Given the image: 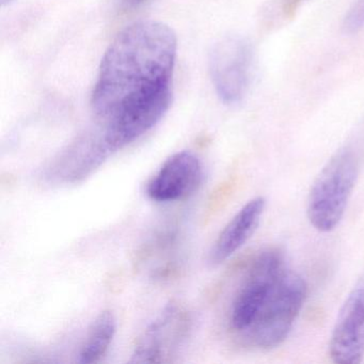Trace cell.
Segmentation results:
<instances>
[{"label":"cell","mask_w":364,"mask_h":364,"mask_svg":"<svg viewBox=\"0 0 364 364\" xmlns=\"http://www.w3.org/2000/svg\"><path fill=\"white\" fill-rule=\"evenodd\" d=\"M332 361L361 362L364 355V280L349 294L341 308L329 343Z\"/></svg>","instance_id":"cell-8"},{"label":"cell","mask_w":364,"mask_h":364,"mask_svg":"<svg viewBox=\"0 0 364 364\" xmlns=\"http://www.w3.org/2000/svg\"><path fill=\"white\" fill-rule=\"evenodd\" d=\"M357 157L351 151L336 153L321 170L308 199V218L317 231L327 233L338 227L358 178Z\"/></svg>","instance_id":"cell-2"},{"label":"cell","mask_w":364,"mask_h":364,"mask_svg":"<svg viewBox=\"0 0 364 364\" xmlns=\"http://www.w3.org/2000/svg\"><path fill=\"white\" fill-rule=\"evenodd\" d=\"M265 206V199L257 197L247 202L238 210L213 244L208 255L210 264L219 265L225 263L245 246L257 231Z\"/></svg>","instance_id":"cell-9"},{"label":"cell","mask_w":364,"mask_h":364,"mask_svg":"<svg viewBox=\"0 0 364 364\" xmlns=\"http://www.w3.org/2000/svg\"><path fill=\"white\" fill-rule=\"evenodd\" d=\"M345 26L350 31H359L364 26V0H358L353 9L349 11L345 21Z\"/></svg>","instance_id":"cell-12"},{"label":"cell","mask_w":364,"mask_h":364,"mask_svg":"<svg viewBox=\"0 0 364 364\" xmlns=\"http://www.w3.org/2000/svg\"><path fill=\"white\" fill-rule=\"evenodd\" d=\"M110 153L103 132L88 134L72 144L57 161L54 168L56 178L65 182H78L99 167Z\"/></svg>","instance_id":"cell-10"},{"label":"cell","mask_w":364,"mask_h":364,"mask_svg":"<svg viewBox=\"0 0 364 364\" xmlns=\"http://www.w3.org/2000/svg\"><path fill=\"white\" fill-rule=\"evenodd\" d=\"M176 50V33L154 21L127 26L106 50L91 106L112 152L139 139L169 109Z\"/></svg>","instance_id":"cell-1"},{"label":"cell","mask_w":364,"mask_h":364,"mask_svg":"<svg viewBox=\"0 0 364 364\" xmlns=\"http://www.w3.org/2000/svg\"><path fill=\"white\" fill-rule=\"evenodd\" d=\"M308 287L306 281L294 272H284L259 310L255 321L242 336L257 348L280 346L304 308Z\"/></svg>","instance_id":"cell-3"},{"label":"cell","mask_w":364,"mask_h":364,"mask_svg":"<svg viewBox=\"0 0 364 364\" xmlns=\"http://www.w3.org/2000/svg\"><path fill=\"white\" fill-rule=\"evenodd\" d=\"M252 50L246 40L229 37L210 53V67L217 95L225 104L242 101L250 82Z\"/></svg>","instance_id":"cell-5"},{"label":"cell","mask_w":364,"mask_h":364,"mask_svg":"<svg viewBox=\"0 0 364 364\" xmlns=\"http://www.w3.org/2000/svg\"><path fill=\"white\" fill-rule=\"evenodd\" d=\"M287 270L284 257L277 249L262 251L253 259L232 304V329L244 334L250 328Z\"/></svg>","instance_id":"cell-4"},{"label":"cell","mask_w":364,"mask_h":364,"mask_svg":"<svg viewBox=\"0 0 364 364\" xmlns=\"http://www.w3.org/2000/svg\"><path fill=\"white\" fill-rule=\"evenodd\" d=\"M189 329L187 313L176 304L166 306L140 336L131 361L139 363L171 362Z\"/></svg>","instance_id":"cell-6"},{"label":"cell","mask_w":364,"mask_h":364,"mask_svg":"<svg viewBox=\"0 0 364 364\" xmlns=\"http://www.w3.org/2000/svg\"><path fill=\"white\" fill-rule=\"evenodd\" d=\"M3 1L4 5H8V4L11 3L14 0H1Z\"/></svg>","instance_id":"cell-14"},{"label":"cell","mask_w":364,"mask_h":364,"mask_svg":"<svg viewBox=\"0 0 364 364\" xmlns=\"http://www.w3.org/2000/svg\"><path fill=\"white\" fill-rule=\"evenodd\" d=\"M204 178L201 159L182 151L166 159L146 185V195L159 203H171L195 193Z\"/></svg>","instance_id":"cell-7"},{"label":"cell","mask_w":364,"mask_h":364,"mask_svg":"<svg viewBox=\"0 0 364 364\" xmlns=\"http://www.w3.org/2000/svg\"><path fill=\"white\" fill-rule=\"evenodd\" d=\"M144 1L146 0H121V5L124 9H134V8L139 7Z\"/></svg>","instance_id":"cell-13"},{"label":"cell","mask_w":364,"mask_h":364,"mask_svg":"<svg viewBox=\"0 0 364 364\" xmlns=\"http://www.w3.org/2000/svg\"><path fill=\"white\" fill-rule=\"evenodd\" d=\"M117 332V321L110 311H103L93 321L80 348L78 362L97 363L109 350Z\"/></svg>","instance_id":"cell-11"}]
</instances>
